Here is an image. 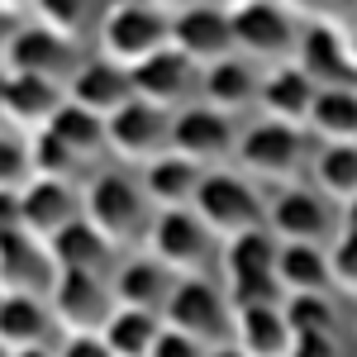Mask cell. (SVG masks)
Wrapping results in <instances>:
<instances>
[{
    "label": "cell",
    "mask_w": 357,
    "mask_h": 357,
    "mask_svg": "<svg viewBox=\"0 0 357 357\" xmlns=\"http://www.w3.org/2000/svg\"><path fill=\"white\" fill-rule=\"evenodd\" d=\"M129 77H134V96H138V100H148V105H158V110H172V105L186 100V91L195 86L200 67L186 62V57L167 43L162 53H153L148 62H138Z\"/></svg>",
    "instance_id": "cell-18"
},
{
    "label": "cell",
    "mask_w": 357,
    "mask_h": 357,
    "mask_svg": "<svg viewBox=\"0 0 357 357\" xmlns=\"http://www.w3.org/2000/svg\"><path fill=\"white\" fill-rule=\"evenodd\" d=\"M48 134H57L67 148H72V153H77V158H91V153H100V148H105V119L67 100V105L53 114Z\"/></svg>",
    "instance_id": "cell-32"
},
{
    "label": "cell",
    "mask_w": 357,
    "mask_h": 357,
    "mask_svg": "<svg viewBox=\"0 0 357 357\" xmlns=\"http://www.w3.org/2000/svg\"><path fill=\"white\" fill-rule=\"evenodd\" d=\"M296 67L319 91H357V53L333 24H305L296 38Z\"/></svg>",
    "instance_id": "cell-7"
},
{
    "label": "cell",
    "mask_w": 357,
    "mask_h": 357,
    "mask_svg": "<svg viewBox=\"0 0 357 357\" xmlns=\"http://www.w3.org/2000/svg\"><path fill=\"white\" fill-rule=\"evenodd\" d=\"M210 229L195 210H158L148 224V257H158L172 276H195L210 257Z\"/></svg>",
    "instance_id": "cell-4"
},
{
    "label": "cell",
    "mask_w": 357,
    "mask_h": 357,
    "mask_svg": "<svg viewBox=\"0 0 357 357\" xmlns=\"http://www.w3.org/2000/svg\"><path fill=\"white\" fill-rule=\"evenodd\" d=\"M67 105V86L53 82V77H29V72H10L5 82V119L10 129L20 134H43L53 124V114Z\"/></svg>",
    "instance_id": "cell-12"
},
{
    "label": "cell",
    "mask_w": 357,
    "mask_h": 357,
    "mask_svg": "<svg viewBox=\"0 0 357 357\" xmlns=\"http://www.w3.org/2000/svg\"><path fill=\"white\" fill-rule=\"evenodd\" d=\"M24 143H29V172L43 176V181H67V176L77 172V162H82V158H77L57 134H48V129H43V134H29Z\"/></svg>",
    "instance_id": "cell-33"
},
{
    "label": "cell",
    "mask_w": 357,
    "mask_h": 357,
    "mask_svg": "<svg viewBox=\"0 0 357 357\" xmlns=\"http://www.w3.org/2000/svg\"><path fill=\"white\" fill-rule=\"evenodd\" d=\"M200 181H205V167L167 148L162 158H153V162L143 167V181H138V186H143V195H148L158 210H191Z\"/></svg>",
    "instance_id": "cell-20"
},
{
    "label": "cell",
    "mask_w": 357,
    "mask_h": 357,
    "mask_svg": "<svg viewBox=\"0 0 357 357\" xmlns=\"http://www.w3.org/2000/svg\"><path fill=\"white\" fill-rule=\"evenodd\" d=\"M57 357H114V353L105 348L100 333H67V343L57 348Z\"/></svg>",
    "instance_id": "cell-41"
},
{
    "label": "cell",
    "mask_w": 357,
    "mask_h": 357,
    "mask_svg": "<svg viewBox=\"0 0 357 357\" xmlns=\"http://www.w3.org/2000/svg\"><path fill=\"white\" fill-rule=\"evenodd\" d=\"M305 129L324 143H357V91H319Z\"/></svg>",
    "instance_id": "cell-31"
},
{
    "label": "cell",
    "mask_w": 357,
    "mask_h": 357,
    "mask_svg": "<svg viewBox=\"0 0 357 357\" xmlns=\"http://www.w3.org/2000/svg\"><path fill=\"white\" fill-rule=\"evenodd\" d=\"M48 310H53V324L67 333H100L110 324L114 291L91 272H57L53 291H48Z\"/></svg>",
    "instance_id": "cell-5"
},
{
    "label": "cell",
    "mask_w": 357,
    "mask_h": 357,
    "mask_svg": "<svg viewBox=\"0 0 357 357\" xmlns=\"http://www.w3.org/2000/svg\"><path fill=\"white\" fill-rule=\"evenodd\" d=\"M24 234V200L20 191H0V238Z\"/></svg>",
    "instance_id": "cell-42"
},
{
    "label": "cell",
    "mask_w": 357,
    "mask_h": 357,
    "mask_svg": "<svg viewBox=\"0 0 357 357\" xmlns=\"http://www.w3.org/2000/svg\"><path fill=\"white\" fill-rule=\"evenodd\" d=\"M162 319H167V329L186 333L195 343H215L224 333V319H229V301L210 281L181 276L176 291H172V301H167V310H162Z\"/></svg>",
    "instance_id": "cell-10"
},
{
    "label": "cell",
    "mask_w": 357,
    "mask_h": 357,
    "mask_svg": "<svg viewBox=\"0 0 357 357\" xmlns=\"http://www.w3.org/2000/svg\"><path fill=\"white\" fill-rule=\"evenodd\" d=\"M276 243L267 229H248V234H234L224 238L220 248V267H224V281H238V276H276Z\"/></svg>",
    "instance_id": "cell-27"
},
{
    "label": "cell",
    "mask_w": 357,
    "mask_h": 357,
    "mask_svg": "<svg viewBox=\"0 0 357 357\" xmlns=\"http://www.w3.org/2000/svg\"><path fill=\"white\" fill-rule=\"evenodd\" d=\"M329 281L338 291L357 296V238L353 234H338L329 243Z\"/></svg>",
    "instance_id": "cell-38"
},
{
    "label": "cell",
    "mask_w": 357,
    "mask_h": 357,
    "mask_svg": "<svg viewBox=\"0 0 357 357\" xmlns=\"http://www.w3.org/2000/svg\"><path fill=\"white\" fill-rule=\"evenodd\" d=\"M314 191L333 200V205H348L357 195V143H324L319 158H314Z\"/></svg>",
    "instance_id": "cell-29"
},
{
    "label": "cell",
    "mask_w": 357,
    "mask_h": 357,
    "mask_svg": "<svg viewBox=\"0 0 357 357\" xmlns=\"http://www.w3.org/2000/svg\"><path fill=\"white\" fill-rule=\"evenodd\" d=\"M281 319L291 324V333H333V305L324 291L286 296L281 301Z\"/></svg>",
    "instance_id": "cell-34"
},
{
    "label": "cell",
    "mask_w": 357,
    "mask_h": 357,
    "mask_svg": "<svg viewBox=\"0 0 357 357\" xmlns=\"http://www.w3.org/2000/svg\"><path fill=\"white\" fill-rule=\"evenodd\" d=\"M72 67V43L57 38L53 29L43 24H24L10 43V57H5V72H29V77H62Z\"/></svg>",
    "instance_id": "cell-22"
},
{
    "label": "cell",
    "mask_w": 357,
    "mask_h": 357,
    "mask_svg": "<svg viewBox=\"0 0 357 357\" xmlns=\"http://www.w3.org/2000/svg\"><path fill=\"white\" fill-rule=\"evenodd\" d=\"M5 82H10V72L0 67V119H5Z\"/></svg>",
    "instance_id": "cell-49"
},
{
    "label": "cell",
    "mask_w": 357,
    "mask_h": 357,
    "mask_svg": "<svg viewBox=\"0 0 357 357\" xmlns=\"http://www.w3.org/2000/svg\"><path fill=\"white\" fill-rule=\"evenodd\" d=\"M276 5H281V10H291V15H314L324 0H276Z\"/></svg>",
    "instance_id": "cell-46"
},
{
    "label": "cell",
    "mask_w": 357,
    "mask_h": 357,
    "mask_svg": "<svg viewBox=\"0 0 357 357\" xmlns=\"http://www.w3.org/2000/svg\"><path fill=\"white\" fill-rule=\"evenodd\" d=\"M105 148L114 158H124V162L148 167L153 158H162L172 148V119H167V110H158V105H148V100L134 96L129 105H119L105 119Z\"/></svg>",
    "instance_id": "cell-6"
},
{
    "label": "cell",
    "mask_w": 357,
    "mask_h": 357,
    "mask_svg": "<svg viewBox=\"0 0 357 357\" xmlns=\"http://www.w3.org/2000/svg\"><path fill=\"white\" fill-rule=\"evenodd\" d=\"M148 5H153L158 15H167V20H176L181 10H191V5H200V0H148Z\"/></svg>",
    "instance_id": "cell-45"
},
{
    "label": "cell",
    "mask_w": 357,
    "mask_h": 357,
    "mask_svg": "<svg viewBox=\"0 0 357 357\" xmlns=\"http://www.w3.org/2000/svg\"><path fill=\"white\" fill-rule=\"evenodd\" d=\"M234 158L238 167H248L252 176H291L296 167H301V129H286V124H272V119H262V124H252L243 138H238V148H234Z\"/></svg>",
    "instance_id": "cell-15"
},
{
    "label": "cell",
    "mask_w": 357,
    "mask_h": 357,
    "mask_svg": "<svg viewBox=\"0 0 357 357\" xmlns=\"http://www.w3.org/2000/svg\"><path fill=\"white\" fill-rule=\"evenodd\" d=\"M205 357H243V353H238V348H234V343H220V348H215V353H205Z\"/></svg>",
    "instance_id": "cell-47"
},
{
    "label": "cell",
    "mask_w": 357,
    "mask_h": 357,
    "mask_svg": "<svg viewBox=\"0 0 357 357\" xmlns=\"http://www.w3.org/2000/svg\"><path fill=\"white\" fill-rule=\"evenodd\" d=\"M191 210L200 215V224L215 238H234V234H248V229H267V215H262L252 186H248L243 176H229V172H205Z\"/></svg>",
    "instance_id": "cell-3"
},
{
    "label": "cell",
    "mask_w": 357,
    "mask_h": 357,
    "mask_svg": "<svg viewBox=\"0 0 357 357\" xmlns=\"http://www.w3.org/2000/svg\"><path fill=\"white\" fill-rule=\"evenodd\" d=\"M234 148H238V138H234L229 114L210 110V105H186L172 119V153H181V158H191L200 167L224 162Z\"/></svg>",
    "instance_id": "cell-13"
},
{
    "label": "cell",
    "mask_w": 357,
    "mask_h": 357,
    "mask_svg": "<svg viewBox=\"0 0 357 357\" xmlns=\"http://www.w3.org/2000/svg\"><path fill=\"white\" fill-rule=\"evenodd\" d=\"M172 48L195 62L200 72L205 67H215L224 57H238L234 48V24H229V10L224 5H191V10H181L176 20H172Z\"/></svg>",
    "instance_id": "cell-9"
},
{
    "label": "cell",
    "mask_w": 357,
    "mask_h": 357,
    "mask_svg": "<svg viewBox=\"0 0 357 357\" xmlns=\"http://www.w3.org/2000/svg\"><path fill=\"white\" fill-rule=\"evenodd\" d=\"M10 357H57V353H48V348H20V353H10Z\"/></svg>",
    "instance_id": "cell-48"
},
{
    "label": "cell",
    "mask_w": 357,
    "mask_h": 357,
    "mask_svg": "<svg viewBox=\"0 0 357 357\" xmlns=\"http://www.w3.org/2000/svg\"><path fill=\"white\" fill-rule=\"evenodd\" d=\"M158 333H162V314L114 310L110 324L100 329V338H105V348H110L114 357H148V353H153V343H158Z\"/></svg>",
    "instance_id": "cell-30"
},
{
    "label": "cell",
    "mask_w": 357,
    "mask_h": 357,
    "mask_svg": "<svg viewBox=\"0 0 357 357\" xmlns=\"http://www.w3.org/2000/svg\"><path fill=\"white\" fill-rule=\"evenodd\" d=\"M29 181H33V172H29V143L0 134V191H24Z\"/></svg>",
    "instance_id": "cell-37"
},
{
    "label": "cell",
    "mask_w": 357,
    "mask_h": 357,
    "mask_svg": "<svg viewBox=\"0 0 357 357\" xmlns=\"http://www.w3.org/2000/svg\"><path fill=\"white\" fill-rule=\"evenodd\" d=\"M5 10H24V5H33V0H0Z\"/></svg>",
    "instance_id": "cell-50"
},
{
    "label": "cell",
    "mask_w": 357,
    "mask_h": 357,
    "mask_svg": "<svg viewBox=\"0 0 357 357\" xmlns=\"http://www.w3.org/2000/svg\"><path fill=\"white\" fill-rule=\"evenodd\" d=\"M338 234H353L357 238V195L348 205H338Z\"/></svg>",
    "instance_id": "cell-44"
},
{
    "label": "cell",
    "mask_w": 357,
    "mask_h": 357,
    "mask_svg": "<svg viewBox=\"0 0 357 357\" xmlns=\"http://www.w3.org/2000/svg\"><path fill=\"white\" fill-rule=\"evenodd\" d=\"M24 234L29 238H38V243L48 248L67 229V224L82 220V205H77V195L67 191V181H43V176H33L24 191Z\"/></svg>",
    "instance_id": "cell-19"
},
{
    "label": "cell",
    "mask_w": 357,
    "mask_h": 357,
    "mask_svg": "<svg viewBox=\"0 0 357 357\" xmlns=\"http://www.w3.org/2000/svg\"><path fill=\"white\" fill-rule=\"evenodd\" d=\"M314 96H319V86L310 82L296 62L272 67V72L262 77V86H257V105H262V114H267L272 124H286V129H305V124H310Z\"/></svg>",
    "instance_id": "cell-17"
},
{
    "label": "cell",
    "mask_w": 357,
    "mask_h": 357,
    "mask_svg": "<svg viewBox=\"0 0 357 357\" xmlns=\"http://www.w3.org/2000/svg\"><path fill=\"white\" fill-rule=\"evenodd\" d=\"M29 10H33V24L53 29L57 38H67V43H72L86 24V0H33Z\"/></svg>",
    "instance_id": "cell-36"
},
{
    "label": "cell",
    "mask_w": 357,
    "mask_h": 357,
    "mask_svg": "<svg viewBox=\"0 0 357 357\" xmlns=\"http://www.w3.org/2000/svg\"><path fill=\"white\" fill-rule=\"evenodd\" d=\"M234 348L243 357H286L291 353V324L281 319V305L267 310H234Z\"/></svg>",
    "instance_id": "cell-24"
},
{
    "label": "cell",
    "mask_w": 357,
    "mask_h": 357,
    "mask_svg": "<svg viewBox=\"0 0 357 357\" xmlns=\"http://www.w3.org/2000/svg\"><path fill=\"white\" fill-rule=\"evenodd\" d=\"M148 357H205V343H195V338H186V333L162 324V333H158V343H153Z\"/></svg>",
    "instance_id": "cell-39"
},
{
    "label": "cell",
    "mask_w": 357,
    "mask_h": 357,
    "mask_svg": "<svg viewBox=\"0 0 357 357\" xmlns=\"http://www.w3.org/2000/svg\"><path fill=\"white\" fill-rule=\"evenodd\" d=\"M67 100L82 105V110H91V114H100V119H110L119 105L134 100V77H129L124 67H114L110 57L82 62V67H72V77H67Z\"/></svg>",
    "instance_id": "cell-16"
},
{
    "label": "cell",
    "mask_w": 357,
    "mask_h": 357,
    "mask_svg": "<svg viewBox=\"0 0 357 357\" xmlns=\"http://www.w3.org/2000/svg\"><path fill=\"white\" fill-rule=\"evenodd\" d=\"M114 291V305L119 310H143V314H162L167 301H172V291H176V276L167 272L158 257H134V262H124L110 281Z\"/></svg>",
    "instance_id": "cell-21"
},
{
    "label": "cell",
    "mask_w": 357,
    "mask_h": 357,
    "mask_svg": "<svg viewBox=\"0 0 357 357\" xmlns=\"http://www.w3.org/2000/svg\"><path fill=\"white\" fill-rule=\"evenodd\" d=\"M234 5H243V0H229V10H234Z\"/></svg>",
    "instance_id": "cell-51"
},
{
    "label": "cell",
    "mask_w": 357,
    "mask_h": 357,
    "mask_svg": "<svg viewBox=\"0 0 357 357\" xmlns=\"http://www.w3.org/2000/svg\"><path fill=\"white\" fill-rule=\"evenodd\" d=\"M167 43H172V20L158 15L148 0H114L100 15V57H110L124 72L162 53Z\"/></svg>",
    "instance_id": "cell-2"
},
{
    "label": "cell",
    "mask_w": 357,
    "mask_h": 357,
    "mask_svg": "<svg viewBox=\"0 0 357 357\" xmlns=\"http://www.w3.org/2000/svg\"><path fill=\"white\" fill-rule=\"evenodd\" d=\"M153 215H158L153 200H148L143 186L129 181L124 172H105V176H96L91 191H86V205H82V220L91 224L110 248L143 243Z\"/></svg>",
    "instance_id": "cell-1"
},
{
    "label": "cell",
    "mask_w": 357,
    "mask_h": 357,
    "mask_svg": "<svg viewBox=\"0 0 357 357\" xmlns=\"http://www.w3.org/2000/svg\"><path fill=\"white\" fill-rule=\"evenodd\" d=\"M48 257H53L57 272L105 276V267H110V243H105V238H100L86 220H77V224H67L53 243H48Z\"/></svg>",
    "instance_id": "cell-25"
},
{
    "label": "cell",
    "mask_w": 357,
    "mask_h": 357,
    "mask_svg": "<svg viewBox=\"0 0 357 357\" xmlns=\"http://www.w3.org/2000/svg\"><path fill=\"white\" fill-rule=\"evenodd\" d=\"M329 229H333V215H329V200L319 191L286 186L267 205V234L276 243H324Z\"/></svg>",
    "instance_id": "cell-11"
},
{
    "label": "cell",
    "mask_w": 357,
    "mask_h": 357,
    "mask_svg": "<svg viewBox=\"0 0 357 357\" xmlns=\"http://www.w3.org/2000/svg\"><path fill=\"white\" fill-rule=\"evenodd\" d=\"M53 329V310L43 296H0V348H48Z\"/></svg>",
    "instance_id": "cell-23"
},
{
    "label": "cell",
    "mask_w": 357,
    "mask_h": 357,
    "mask_svg": "<svg viewBox=\"0 0 357 357\" xmlns=\"http://www.w3.org/2000/svg\"><path fill=\"white\" fill-rule=\"evenodd\" d=\"M53 281L57 267L38 238H29V234L0 238V296H43L48 301Z\"/></svg>",
    "instance_id": "cell-14"
},
{
    "label": "cell",
    "mask_w": 357,
    "mask_h": 357,
    "mask_svg": "<svg viewBox=\"0 0 357 357\" xmlns=\"http://www.w3.org/2000/svg\"><path fill=\"white\" fill-rule=\"evenodd\" d=\"M234 24V48L248 57H286L296 53V15L281 10L276 0H243L229 10Z\"/></svg>",
    "instance_id": "cell-8"
},
{
    "label": "cell",
    "mask_w": 357,
    "mask_h": 357,
    "mask_svg": "<svg viewBox=\"0 0 357 357\" xmlns=\"http://www.w3.org/2000/svg\"><path fill=\"white\" fill-rule=\"evenodd\" d=\"M20 15H15V10H5V5H0V67H5V57H10V43H15V33H20Z\"/></svg>",
    "instance_id": "cell-43"
},
{
    "label": "cell",
    "mask_w": 357,
    "mask_h": 357,
    "mask_svg": "<svg viewBox=\"0 0 357 357\" xmlns=\"http://www.w3.org/2000/svg\"><path fill=\"white\" fill-rule=\"evenodd\" d=\"M224 301H229V314L234 310H267V305H281L286 291L276 276H238L224 286Z\"/></svg>",
    "instance_id": "cell-35"
},
{
    "label": "cell",
    "mask_w": 357,
    "mask_h": 357,
    "mask_svg": "<svg viewBox=\"0 0 357 357\" xmlns=\"http://www.w3.org/2000/svg\"><path fill=\"white\" fill-rule=\"evenodd\" d=\"M276 281L286 296L324 291L329 286V248L319 243H281L276 252Z\"/></svg>",
    "instance_id": "cell-28"
},
{
    "label": "cell",
    "mask_w": 357,
    "mask_h": 357,
    "mask_svg": "<svg viewBox=\"0 0 357 357\" xmlns=\"http://www.w3.org/2000/svg\"><path fill=\"white\" fill-rule=\"evenodd\" d=\"M0 357H10V348H0Z\"/></svg>",
    "instance_id": "cell-52"
},
{
    "label": "cell",
    "mask_w": 357,
    "mask_h": 357,
    "mask_svg": "<svg viewBox=\"0 0 357 357\" xmlns=\"http://www.w3.org/2000/svg\"><path fill=\"white\" fill-rule=\"evenodd\" d=\"M257 77H252V67H248L243 57H224L215 67H205L200 72V91H205V105L220 114H234L243 110L248 100H257Z\"/></svg>",
    "instance_id": "cell-26"
},
{
    "label": "cell",
    "mask_w": 357,
    "mask_h": 357,
    "mask_svg": "<svg viewBox=\"0 0 357 357\" xmlns=\"http://www.w3.org/2000/svg\"><path fill=\"white\" fill-rule=\"evenodd\" d=\"M286 357H338V343L333 333H296Z\"/></svg>",
    "instance_id": "cell-40"
}]
</instances>
